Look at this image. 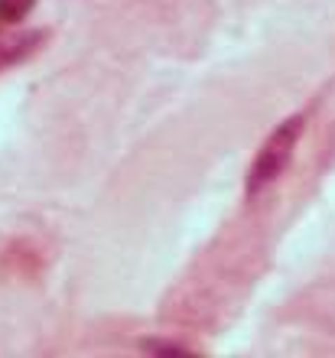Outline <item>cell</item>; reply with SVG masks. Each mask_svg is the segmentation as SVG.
I'll return each mask as SVG.
<instances>
[{
  "mask_svg": "<svg viewBox=\"0 0 335 358\" xmlns=\"http://www.w3.org/2000/svg\"><path fill=\"white\" fill-rule=\"evenodd\" d=\"M303 131H306V117L303 114H290L264 137V143L254 153L251 166H248V176H244V196L254 199L261 192H267L273 182H280V176L293 163V153L299 147Z\"/></svg>",
  "mask_w": 335,
  "mask_h": 358,
  "instance_id": "obj_1",
  "label": "cell"
},
{
  "mask_svg": "<svg viewBox=\"0 0 335 358\" xmlns=\"http://www.w3.org/2000/svg\"><path fill=\"white\" fill-rule=\"evenodd\" d=\"M46 43V29H33L27 23H0V72L23 66Z\"/></svg>",
  "mask_w": 335,
  "mask_h": 358,
  "instance_id": "obj_2",
  "label": "cell"
},
{
  "mask_svg": "<svg viewBox=\"0 0 335 358\" xmlns=\"http://www.w3.org/2000/svg\"><path fill=\"white\" fill-rule=\"evenodd\" d=\"M39 0H0V23H27Z\"/></svg>",
  "mask_w": 335,
  "mask_h": 358,
  "instance_id": "obj_3",
  "label": "cell"
}]
</instances>
